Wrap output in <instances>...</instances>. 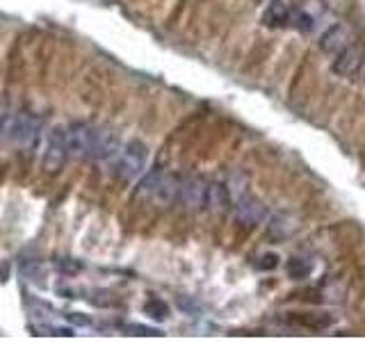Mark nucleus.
Returning <instances> with one entry per match:
<instances>
[{
    "instance_id": "2",
    "label": "nucleus",
    "mask_w": 365,
    "mask_h": 342,
    "mask_svg": "<svg viewBox=\"0 0 365 342\" xmlns=\"http://www.w3.org/2000/svg\"><path fill=\"white\" fill-rule=\"evenodd\" d=\"M146 160H148V151L142 142H128L123 144L117 153L112 157V171L114 176H119L123 180H135L144 174L146 169Z\"/></svg>"
},
{
    "instance_id": "3",
    "label": "nucleus",
    "mask_w": 365,
    "mask_h": 342,
    "mask_svg": "<svg viewBox=\"0 0 365 342\" xmlns=\"http://www.w3.org/2000/svg\"><path fill=\"white\" fill-rule=\"evenodd\" d=\"M178 187L180 178L171 174H148L140 182V192L144 197L160 201V203H171L178 199Z\"/></svg>"
},
{
    "instance_id": "4",
    "label": "nucleus",
    "mask_w": 365,
    "mask_h": 342,
    "mask_svg": "<svg viewBox=\"0 0 365 342\" xmlns=\"http://www.w3.org/2000/svg\"><path fill=\"white\" fill-rule=\"evenodd\" d=\"M98 125L71 123L66 125V153L68 157H91Z\"/></svg>"
},
{
    "instance_id": "10",
    "label": "nucleus",
    "mask_w": 365,
    "mask_h": 342,
    "mask_svg": "<svg viewBox=\"0 0 365 342\" xmlns=\"http://www.w3.org/2000/svg\"><path fill=\"white\" fill-rule=\"evenodd\" d=\"M235 217L242 224L254 226V224L265 222L267 210L258 199L249 197V194H242V197H237V201H235Z\"/></svg>"
},
{
    "instance_id": "6",
    "label": "nucleus",
    "mask_w": 365,
    "mask_h": 342,
    "mask_svg": "<svg viewBox=\"0 0 365 342\" xmlns=\"http://www.w3.org/2000/svg\"><path fill=\"white\" fill-rule=\"evenodd\" d=\"M365 64V55L356 43H349L345 51H340L334 60V71L342 78H354L361 73V68Z\"/></svg>"
},
{
    "instance_id": "8",
    "label": "nucleus",
    "mask_w": 365,
    "mask_h": 342,
    "mask_svg": "<svg viewBox=\"0 0 365 342\" xmlns=\"http://www.w3.org/2000/svg\"><path fill=\"white\" fill-rule=\"evenodd\" d=\"M351 41V32L342 26V23H334L331 28H327L319 37V48H322L327 55H338L340 51H345Z\"/></svg>"
},
{
    "instance_id": "9",
    "label": "nucleus",
    "mask_w": 365,
    "mask_h": 342,
    "mask_svg": "<svg viewBox=\"0 0 365 342\" xmlns=\"http://www.w3.org/2000/svg\"><path fill=\"white\" fill-rule=\"evenodd\" d=\"M294 9H297L294 0H272L265 9V14H262V23H265L267 28H285V26H290Z\"/></svg>"
},
{
    "instance_id": "5",
    "label": "nucleus",
    "mask_w": 365,
    "mask_h": 342,
    "mask_svg": "<svg viewBox=\"0 0 365 342\" xmlns=\"http://www.w3.org/2000/svg\"><path fill=\"white\" fill-rule=\"evenodd\" d=\"M205 190H208V182H205L203 178H180L176 201L182 203L190 210H203Z\"/></svg>"
},
{
    "instance_id": "11",
    "label": "nucleus",
    "mask_w": 365,
    "mask_h": 342,
    "mask_svg": "<svg viewBox=\"0 0 365 342\" xmlns=\"http://www.w3.org/2000/svg\"><path fill=\"white\" fill-rule=\"evenodd\" d=\"M231 208V192L224 185V182H208V190H205V205L203 210L210 212H226Z\"/></svg>"
},
{
    "instance_id": "12",
    "label": "nucleus",
    "mask_w": 365,
    "mask_h": 342,
    "mask_svg": "<svg viewBox=\"0 0 365 342\" xmlns=\"http://www.w3.org/2000/svg\"><path fill=\"white\" fill-rule=\"evenodd\" d=\"M288 271L292 274L294 279H302V276H306L308 271H311V265H302V260H292L288 265Z\"/></svg>"
},
{
    "instance_id": "13",
    "label": "nucleus",
    "mask_w": 365,
    "mask_h": 342,
    "mask_svg": "<svg viewBox=\"0 0 365 342\" xmlns=\"http://www.w3.org/2000/svg\"><path fill=\"white\" fill-rule=\"evenodd\" d=\"M260 260H262V262H258V267H260V269H272V267H277V260H279V258L269 254V256H262Z\"/></svg>"
},
{
    "instance_id": "7",
    "label": "nucleus",
    "mask_w": 365,
    "mask_h": 342,
    "mask_svg": "<svg viewBox=\"0 0 365 342\" xmlns=\"http://www.w3.org/2000/svg\"><path fill=\"white\" fill-rule=\"evenodd\" d=\"M68 157L66 153V125H57L48 133V140H46V153H43V162L46 167H60L64 160Z\"/></svg>"
},
{
    "instance_id": "1",
    "label": "nucleus",
    "mask_w": 365,
    "mask_h": 342,
    "mask_svg": "<svg viewBox=\"0 0 365 342\" xmlns=\"http://www.w3.org/2000/svg\"><path fill=\"white\" fill-rule=\"evenodd\" d=\"M43 123L28 112H9L0 117V140L16 146H32L39 140Z\"/></svg>"
}]
</instances>
